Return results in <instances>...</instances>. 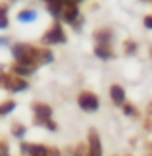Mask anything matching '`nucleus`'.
Wrapping results in <instances>:
<instances>
[{
	"label": "nucleus",
	"instance_id": "f257e3e1",
	"mask_svg": "<svg viewBox=\"0 0 152 156\" xmlns=\"http://www.w3.org/2000/svg\"><path fill=\"white\" fill-rule=\"evenodd\" d=\"M12 54H14L16 62L19 66H27V68H33V62L35 58L39 56V50H35L31 44H16L14 48H12Z\"/></svg>",
	"mask_w": 152,
	"mask_h": 156
},
{
	"label": "nucleus",
	"instance_id": "f03ea898",
	"mask_svg": "<svg viewBox=\"0 0 152 156\" xmlns=\"http://www.w3.org/2000/svg\"><path fill=\"white\" fill-rule=\"evenodd\" d=\"M77 102H79V108L85 112H96L98 110V97L94 93H81Z\"/></svg>",
	"mask_w": 152,
	"mask_h": 156
},
{
	"label": "nucleus",
	"instance_id": "7ed1b4c3",
	"mask_svg": "<svg viewBox=\"0 0 152 156\" xmlns=\"http://www.w3.org/2000/svg\"><path fill=\"white\" fill-rule=\"evenodd\" d=\"M42 43H46V44H62V43H65V35H64L62 25L56 23V25L42 37Z\"/></svg>",
	"mask_w": 152,
	"mask_h": 156
},
{
	"label": "nucleus",
	"instance_id": "20e7f679",
	"mask_svg": "<svg viewBox=\"0 0 152 156\" xmlns=\"http://www.w3.org/2000/svg\"><path fill=\"white\" fill-rule=\"evenodd\" d=\"M77 16H79V12H77L75 0H64V4H62V17H64V20L69 21V23H73L77 20Z\"/></svg>",
	"mask_w": 152,
	"mask_h": 156
},
{
	"label": "nucleus",
	"instance_id": "39448f33",
	"mask_svg": "<svg viewBox=\"0 0 152 156\" xmlns=\"http://www.w3.org/2000/svg\"><path fill=\"white\" fill-rule=\"evenodd\" d=\"M89 156H102V143L94 129L89 131Z\"/></svg>",
	"mask_w": 152,
	"mask_h": 156
},
{
	"label": "nucleus",
	"instance_id": "423d86ee",
	"mask_svg": "<svg viewBox=\"0 0 152 156\" xmlns=\"http://www.w3.org/2000/svg\"><path fill=\"white\" fill-rule=\"evenodd\" d=\"M4 85L10 89V91H14V93H17V91H25V89L29 87L27 85V81H23V79H19V77H12V79H4Z\"/></svg>",
	"mask_w": 152,
	"mask_h": 156
},
{
	"label": "nucleus",
	"instance_id": "0eeeda50",
	"mask_svg": "<svg viewBox=\"0 0 152 156\" xmlns=\"http://www.w3.org/2000/svg\"><path fill=\"white\" fill-rule=\"evenodd\" d=\"M33 112H35V116H37L41 122L50 119V114H52L50 106H48V104H42V102H37V104H35V106H33Z\"/></svg>",
	"mask_w": 152,
	"mask_h": 156
},
{
	"label": "nucleus",
	"instance_id": "6e6552de",
	"mask_svg": "<svg viewBox=\"0 0 152 156\" xmlns=\"http://www.w3.org/2000/svg\"><path fill=\"white\" fill-rule=\"evenodd\" d=\"M23 151L29 152V156H48V148L42 145H23Z\"/></svg>",
	"mask_w": 152,
	"mask_h": 156
},
{
	"label": "nucleus",
	"instance_id": "1a4fd4ad",
	"mask_svg": "<svg viewBox=\"0 0 152 156\" xmlns=\"http://www.w3.org/2000/svg\"><path fill=\"white\" fill-rule=\"evenodd\" d=\"M110 97H112V100H114V104L121 106V104H123V100H125V91H123L119 85H112V87H110Z\"/></svg>",
	"mask_w": 152,
	"mask_h": 156
},
{
	"label": "nucleus",
	"instance_id": "9d476101",
	"mask_svg": "<svg viewBox=\"0 0 152 156\" xmlns=\"http://www.w3.org/2000/svg\"><path fill=\"white\" fill-rule=\"evenodd\" d=\"M6 6H0V29H8L10 21H8V14H6Z\"/></svg>",
	"mask_w": 152,
	"mask_h": 156
},
{
	"label": "nucleus",
	"instance_id": "9b49d317",
	"mask_svg": "<svg viewBox=\"0 0 152 156\" xmlns=\"http://www.w3.org/2000/svg\"><path fill=\"white\" fill-rule=\"evenodd\" d=\"M35 17H37V12H31V10H25V12H21L19 16H17V20L19 21H33Z\"/></svg>",
	"mask_w": 152,
	"mask_h": 156
},
{
	"label": "nucleus",
	"instance_id": "f8f14e48",
	"mask_svg": "<svg viewBox=\"0 0 152 156\" xmlns=\"http://www.w3.org/2000/svg\"><path fill=\"white\" fill-rule=\"evenodd\" d=\"M94 52H96V56H100L102 60H110V58H112V52H110V50H106L102 44H98V46H96V48H94Z\"/></svg>",
	"mask_w": 152,
	"mask_h": 156
},
{
	"label": "nucleus",
	"instance_id": "ddd939ff",
	"mask_svg": "<svg viewBox=\"0 0 152 156\" xmlns=\"http://www.w3.org/2000/svg\"><path fill=\"white\" fill-rule=\"evenodd\" d=\"M16 108V102H12V100H8V102H4L2 106H0V116H6V114H10L12 110Z\"/></svg>",
	"mask_w": 152,
	"mask_h": 156
},
{
	"label": "nucleus",
	"instance_id": "4468645a",
	"mask_svg": "<svg viewBox=\"0 0 152 156\" xmlns=\"http://www.w3.org/2000/svg\"><path fill=\"white\" fill-rule=\"evenodd\" d=\"M14 73H16V75H29V73H31V68L16 64V66H14Z\"/></svg>",
	"mask_w": 152,
	"mask_h": 156
},
{
	"label": "nucleus",
	"instance_id": "2eb2a0df",
	"mask_svg": "<svg viewBox=\"0 0 152 156\" xmlns=\"http://www.w3.org/2000/svg\"><path fill=\"white\" fill-rule=\"evenodd\" d=\"M39 56H42V62H52V60H54V56H52L50 50H41Z\"/></svg>",
	"mask_w": 152,
	"mask_h": 156
},
{
	"label": "nucleus",
	"instance_id": "dca6fc26",
	"mask_svg": "<svg viewBox=\"0 0 152 156\" xmlns=\"http://www.w3.org/2000/svg\"><path fill=\"white\" fill-rule=\"evenodd\" d=\"M23 131H25V129H23L21 125H19V127H14V133H16V137H21V135H23Z\"/></svg>",
	"mask_w": 152,
	"mask_h": 156
},
{
	"label": "nucleus",
	"instance_id": "f3484780",
	"mask_svg": "<svg viewBox=\"0 0 152 156\" xmlns=\"http://www.w3.org/2000/svg\"><path fill=\"white\" fill-rule=\"evenodd\" d=\"M144 25H147L148 29H152V16H148V17H144Z\"/></svg>",
	"mask_w": 152,
	"mask_h": 156
},
{
	"label": "nucleus",
	"instance_id": "a211bd4d",
	"mask_svg": "<svg viewBox=\"0 0 152 156\" xmlns=\"http://www.w3.org/2000/svg\"><path fill=\"white\" fill-rule=\"evenodd\" d=\"M48 4H64V0H46Z\"/></svg>",
	"mask_w": 152,
	"mask_h": 156
},
{
	"label": "nucleus",
	"instance_id": "6ab92c4d",
	"mask_svg": "<svg viewBox=\"0 0 152 156\" xmlns=\"http://www.w3.org/2000/svg\"><path fill=\"white\" fill-rule=\"evenodd\" d=\"M83 152H85V148H83V147H79V148H77V152H75V156H83Z\"/></svg>",
	"mask_w": 152,
	"mask_h": 156
},
{
	"label": "nucleus",
	"instance_id": "aec40b11",
	"mask_svg": "<svg viewBox=\"0 0 152 156\" xmlns=\"http://www.w3.org/2000/svg\"><path fill=\"white\" fill-rule=\"evenodd\" d=\"M75 2H81V0H75Z\"/></svg>",
	"mask_w": 152,
	"mask_h": 156
}]
</instances>
